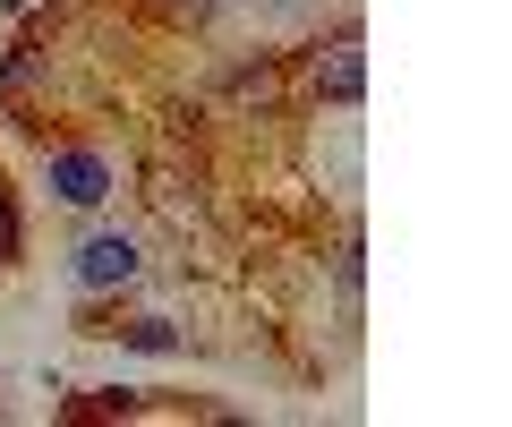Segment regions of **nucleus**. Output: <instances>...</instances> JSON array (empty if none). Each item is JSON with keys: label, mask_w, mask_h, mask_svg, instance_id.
I'll return each instance as SVG.
<instances>
[{"label": "nucleus", "mask_w": 512, "mask_h": 427, "mask_svg": "<svg viewBox=\"0 0 512 427\" xmlns=\"http://www.w3.org/2000/svg\"><path fill=\"white\" fill-rule=\"evenodd\" d=\"M137 274V240H120V231H103V240L77 248V291H111V282Z\"/></svg>", "instance_id": "obj_3"}, {"label": "nucleus", "mask_w": 512, "mask_h": 427, "mask_svg": "<svg viewBox=\"0 0 512 427\" xmlns=\"http://www.w3.org/2000/svg\"><path fill=\"white\" fill-rule=\"evenodd\" d=\"M35 69H43V43H9V60H0V103H18L35 86Z\"/></svg>", "instance_id": "obj_5"}, {"label": "nucleus", "mask_w": 512, "mask_h": 427, "mask_svg": "<svg viewBox=\"0 0 512 427\" xmlns=\"http://www.w3.org/2000/svg\"><path fill=\"white\" fill-rule=\"evenodd\" d=\"M103 334H120L128 351H180V325L171 316H128V325H103Z\"/></svg>", "instance_id": "obj_4"}, {"label": "nucleus", "mask_w": 512, "mask_h": 427, "mask_svg": "<svg viewBox=\"0 0 512 427\" xmlns=\"http://www.w3.org/2000/svg\"><path fill=\"white\" fill-rule=\"evenodd\" d=\"M18 257V197H9V188H0V265Z\"/></svg>", "instance_id": "obj_6"}, {"label": "nucleus", "mask_w": 512, "mask_h": 427, "mask_svg": "<svg viewBox=\"0 0 512 427\" xmlns=\"http://www.w3.org/2000/svg\"><path fill=\"white\" fill-rule=\"evenodd\" d=\"M163 18H180V26H197V18H214V0H163Z\"/></svg>", "instance_id": "obj_7"}, {"label": "nucleus", "mask_w": 512, "mask_h": 427, "mask_svg": "<svg viewBox=\"0 0 512 427\" xmlns=\"http://www.w3.org/2000/svg\"><path fill=\"white\" fill-rule=\"evenodd\" d=\"M308 77H316V94H325V103H359V94H367V43H359V35L316 43Z\"/></svg>", "instance_id": "obj_1"}, {"label": "nucleus", "mask_w": 512, "mask_h": 427, "mask_svg": "<svg viewBox=\"0 0 512 427\" xmlns=\"http://www.w3.org/2000/svg\"><path fill=\"white\" fill-rule=\"evenodd\" d=\"M43 171H52L60 205H103V197H111V163H103L94 146H60L52 163H43Z\"/></svg>", "instance_id": "obj_2"}]
</instances>
